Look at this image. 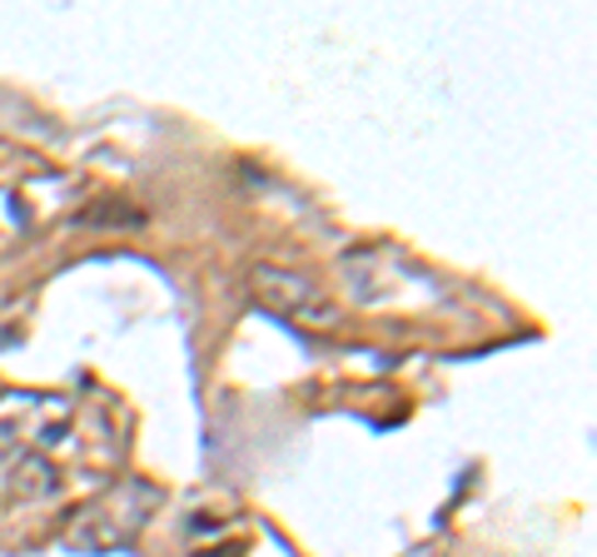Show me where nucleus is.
Instances as JSON below:
<instances>
[{"mask_svg":"<svg viewBox=\"0 0 597 557\" xmlns=\"http://www.w3.org/2000/svg\"><path fill=\"white\" fill-rule=\"evenodd\" d=\"M154 508H160V488H150V482H119L115 493H105L100 503H90L85 513H76V523L66 527V543L85 547V553L119 547L125 537L140 533Z\"/></svg>","mask_w":597,"mask_h":557,"instance_id":"f257e3e1","label":"nucleus"},{"mask_svg":"<svg viewBox=\"0 0 597 557\" xmlns=\"http://www.w3.org/2000/svg\"><path fill=\"white\" fill-rule=\"evenodd\" d=\"M250 294L260 309L279 314L289 323H305V329H334L338 323V299L314 284L309 274H294V269L279 264H260L250 269Z\"/></svg>","mask_w":597,"mask_h":557,"instance_id":"f03ea898","label":"nucleus"},{"mask_svg":"<svg viewBox=\"0 0 597 557\" xmlns=\"http://www.w3.org/2000/svg\"><path fill=\"white\" fill-rule=\"evenodd\" d=\"M55 164L35 150H21V145H5L0 139V184L11 190V184H25V180H50Z\"/></svg>","mask_w":597,"mask_h":557,"instance_id":"7ed1b4c3","label":"nucleus"}]
</instances>
